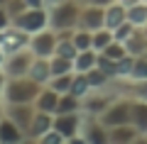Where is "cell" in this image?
<instances>
[{
    "label": "cell",
    "mask_w": 147,
    "mask_h": 144,
    "mask_svg": "<svg viewBox=\"0 0 147 144\" xmlns=\"http://www.w3.org/2000/svg\"><path fill=\"white\" fill-rule=\"evenodd\" d=\"M47 10H49V27L57 34L74 32L79 27V15H81V3L79 0H59L54 5H49Z\"/></svg>",
    "instance_id": "cell-1"
},
{
    "label": "cell",
    "mask_w": 147,
    "mask_h": 144,
    "mask_svg": "<svg viewBox=\"0 0 147 144\" xmlns=\"http://www.w3.org/2000/svg\"><path fill=\"white\" fill-rule=\"evenodd\" d=\"M42 88H44L42 83L32 81L30 76L7 78L5 93H3V100H5V103H34Z\"/></svg>",
    "instance_id": "cell-2"
},
{
    "label": "cell",
    "mask_w": 147,
    "mask_h": 144,
    "mask_svg": "<svg viewBox=\"0 0 147 144\" xmlns=\"http://www.w3.org/2000/svg\"><path fill=\"white\" fill-rule=\"evenodd\" d=\"M100 122H103L105 127L132 122V95H118V98L105 108V113L100 115Z\"/></svg>",
    "instance_id": "cell-3"
},
{
    "label": "cell",
    "mask_w": 147,
    "mask_h": 144,
    "mask_svg": "<svg viewBox=\"0 0 147 144\" xmlns=\"http://www.w3.org/2000/svg\"><path fill=\"white\" fill-rule=\"evenodd\" d=\"M12 27L27 32V34H34V32L49 27V10L47 7H27L22 15L12 20Z\"/></svg>",
    "instance_id": "cell-4"
},
{
    "label": "cell",
    "mask_w": 147,
    "mask_h": 144,
    "mask_svg": "<svg viewBox=\"0 0 147 144\" xmlns=\"http://www.w3.org/2000/svg\"><path fill=\"white\" fill-rule=\"evenodd\" d=\"M57 44H59V34L52 29V27H44V29L30 34V49H32L34 56L52 59L54 52H57Z\"/></svg>",
    "instance_id": "cell-5"
},
{
    "label": "cell",
    "mask_w": 147,
    "mask_h": 144,
    "mask_svg": "<svg viewBox=\"0 0 147 144\" xmlns=\"http://www.w3.org/2000/svg\"><path fill=\"white\" fill-rule=\"evenodd\" d=\"M32 61H34V54H32V49L27 46V49H20V52H15V54H7L3 68H5L7 78H20V76H27V73H30Z\"/></svg>",
    "instance_id": "cell-6"
},
{
    "label": "cell",
    "mask_w": 147,
    "mask_h": 144,
    "mask_svg": "<svg viewBox=\"0 0 147 144\" xmlns=\"http://www.w3.org/2000/svg\"><path fill=\"white\" fill-rule=\"evenodd\" d=\"M120 93L110 90V88H100V90H91L88 95L84 98V113L86 115H93V117H100V115L105 113V108H108L113 100L118 98Z\"/></svg>",
    "instance_id": "cell-7"
},
{
    "label": "cell",
    "mask_w": 147,
    "mask_h": 144,
    "mask_svg": "<svg viewBox=\"0 0 147 144\" xmlns=\"http://www.w3.org/2000/svg\"><path fill=\"white\" fill-rule=\"evenodd\" d=\"M79 137L86 144H105L108 142V127L100 122V117H93V115L84 113V125H81Z\"/></svg>",
    "instance_id": "cell-8"
},
{
    "label": "cell",
    "mask_w": 147,
    "mask_h": 144,
    "mask_svg": "<svg viewBox=\"0 0 147 144\" xmlns=\"http://www.w3.org/2000/svg\"><path fill=\"white\" fill-rule=\"evenodd\" d=\"M81 125H84V113H59V115H54V129H59L66 142L79 137Z\"/></svg>",
    "instance_id": "cell-9"
},
{
    "label": "cell",
    "mask_w": 147,
    "mask_h": 144,
    "mask_svg": "<svg viewBox=\"0 0 147 144\" xmlns=\"http://www.w3.org/2000/svg\"><path fill=\"white\" fill-rule=\"evenodd\" d=\"M27 46H30V34H27V32L17 29V27H12V25L0 32V49L5 52V56L20 52V49H27Z\"/></svg>",
    "instance_id": "cell-10"
},
{
    "label": "cell",
    "mask_w": 147,
    "mask_h": 144,
    "mask_svg": "<svg viewBox=\"0 0 147 144\" xmlns=\"http://www.w3.org/2000/svg\"><path fill=\"white\" fill-rule=\"evenodd\" d=\"M5 115L17 127H22L27 132L34 115H37V108H34V103H5Z\"/></svg>",
    "instance_id": "cell-11"
},
{
    "label": "cell",
    "mask_w": 147,
    "mask_h": 144,
    "mask_svg": "<svg viewBox=\"0 0 147 144\" xmlns=\"http://www.w3.org/2000/svg\"><path fill=\"white\" fill-rule=\"evenodd\" d=\"M79 27L81 29H88V32H96V29H100V27H105V7L81 5Z\"/></svg>",
    "instance_id": "cell-12"
},
{
    "label": "cell",
    "mask_w": 147,
    "mask_h": 144,
    "mask_svg": "<svg viewBox=\"0 0 147 144\" xmlns=\"http://www.w3.org/2000/svg\"><path fill=\"white\" fill-rule=\"evenodd\" d=\"M52 127H54V115H52V113H42V110H37L34 120H32L30 129H27V139L39 142V139H42Z\"/></svg>",
    "instance_id": "cell-13"
},
{
    "label": "cell",
    "mask_w": 147,
    "mask_h": 144,
    "mask_svg": "<svg viewBox=\"0 0 147 144\" xmlns=\"http://www.w3.org/2000/svg\"><path fill=\"white\" fill-rule=\"evenodd\" d=\"M140 137H142L140 129H137L132 122L108 127V142H115V144H130V142H135V139H140Z\"/></svg>",
    "instance_id": "cell-14"
},
{
    "label": "cell",
    "mask_w": 147,
    "mask_h": 144,
    "mask_svg": "<svg viewBox=\"0 0 147 144\" xmlns=\"http://www.w3.org/2000/svg\"><path fill=\"white\" fill-rule=\"evenodd\" d=\"M27 132L22 127H17L10 117H3L0 120V144H17V142H25Z\"/></svg>",
    "instance_id": "cell-15"
},
{
    "label": "cell",
    "mask_w": 147,
    "mask_h": 144,
    "mask_svg": "<svg viewBox=\"0 0 147 144\" xmlns=\"http://www.w3.org/2000/svg\"><path fill=\"white\" fill-rule=\"evenodd\" d=\"M125 20H127V5L123 0H115V3L105 5V27H108V29L115 32Z\"/></svg>",
    "instance_id": "cell-16"
},
{
    "label": "cell",
    "mask_w": 147,
    "mask_h": 144,
    "mask_svg": "<svg viewBox=\"0 0 147 144\" xmlns=\"http://www.w3.org/2000/svg\"><path fill=\"white\" fill-rule=\"evenodd\" d=\"M59 95L61 93H57L54 88H49V86H44L42 90H39V95H37V100H34V108L37 110H42V113H57V105H59Z\"/></svg>",
    "instance_id": "cell-17"
},
{
    "label": "cell",
    "mask_w": 147,
    "mask_h": 144,
    "mask_svg": "<svg viewBox=\"0 0 147 144\" xmlns=\"http://www.w3.org/2000/svg\"><path fill=\"white\" fill-rule=\"evenodd\" d=\"M27 76H30L32 81H37V83H42V86H47L49 78H52V64H49V59L34 56V61H32L30 73H27Z\"/></svg>",
    "instance_id": "cell-18"
},
{
    "label": "cell",
    "mask_w": 147,
    "mask_h": 144,
    "mask_svg": "<svg viewBox=\"0 0 147 144\" xmlns=\"http://www.w3.org/2000/svg\"><path fill=\"white\" fill-rule=\"evenodd\" d=\"M132 125L140 129L142 137H147V100L132 95Z\"/></svg>",
    "instance_id": "cell-19"
},
{
    "label": "cell",
    "mask_w": 147,
    "mask_h": 144,
    "mask_svg": "<svg viewBox=\"0 0 147 144\" xmlns=\"http://www.w3.org/2000/svg\"><path fill=\"white\" fill-rule=\"evenodd\" d=\"M125 49L132 56H145L147 54V37H145V32H142V27H137V29L125 39Z\"/></svg>",
    "instance_id": "cell-20"
},
{
    "label": "cell",
    "mask_w": 147,
    "mask_h": 144,
    "mask_svg": "<svg viewBox=\"0 0 147 144\" xmlns=\"http://www.w3.org/2000/svg\"><path fill=\"white\" fill-rule=\"evenodd\" d=\"M96 64H98V52L96 49H84L74 59V71L76 73H88L91 68H96Z\"/></svg>",
    "instance_id": "cell-21"
},
{
    "label": "cell",
    "mask_w": 147,
    "mask_h": 144,
    "mask_svg": "<svg viewBox=\"0 0 147 144\" xmlns=\"http://www.w3.org/2000/svg\"><path fill=\"white\" fill-rule=\"evenodd\" d=\"M59 113H84V100L76 98L74 93H61L54 115H59Z\"/></svg>",
    "instance_id": "cell-22"
},
{
    "label": "cell",
    "mask_w": 147,
    "mask_h": 144,
    "mask_svg": "<svg viewBox=\"0 0 147 144\" xmlns=\"http://www.w3.org/2000/svg\"><path fill=\"white\" fill-rule=\"evenodd\" d=\"M127 20L135 27H145L147 25V3L145 0H137V3H130V5H127Z\"/></svg>",
    "instance_id": "cell-23"
},
{
    "label": "cell",
    "mask_w": 147,
    "mask_h": 144,
    "mask_svg": "<svg viewBox=\"0 0 147 144\" xmlns=\"http://www.w3.org/2000/svg\"><path fill=\"white\" fill-rule=\"evenodd\" d=\"M74 76H76V71H71V73H59V76H52L47 86H49V88H54L57 93H69V90H71V83H74Z\"/></svg>",
    "instance_id": "cell-24"
},
{
    "label": "cell",
    "mask_w": 147,
    "mask_h": 144,
    "mask_svg": "<svg viewBox=\"0 0 147 144\" xmlns=\"http://www.w3.org/2000/svg\"><path fill=\"white\" fill-rule=\"evenodd\" d=\"M91 90H93V88H91V83H88V76H86V73H76V76H74V83H71V90H69V93H74L76 98L84 100Z\"/></svg>",
    "instance_id": "cell-25"
},
{
    "label": "cell",
    "mask_w": 147,
    "mask_h": 144,
    "mask_svg": "<svg viewBox=\"0 0 147 144\" xmlns=\"http://www.w3.org/2000/svg\"><path fill=\"white\" fill-rule=\"evenodd\" d=\"M49 64H52V76H59V73H71V71H74V59L59 56V54H54V56L49 59Z\"/></svg>",
    "instance_id": "cell-26"
},
{
    "label": "cell",
    "mask_w": 147,
    "mask_h": 144,
    "mask_svg": "<svg viewBox=\"0 0 147 144\" xmlns=\"http://www.w3.org/2000/svg\"><path fill=\"white\" fill-rule=\"evenodd\" d=\"M113 39H115L113 29H108V27H100V29L93 32V49H96V52H103V49H105V46H108Z\"/></svg>",
    "instance_id": "cell-27"
},
{
    "label": "cell",
    "mask_w": 147,
    "mask_h": 144,
    "mask_svg": "<svg viewBox=\"0 0 147 144\" xmlns=\"http://www.w3.org/2000/svg\"><path fill=\"white\" fill-rule=\"evenodd\" d=\"M127 81H132V83L147 81V56H137V59H135V66H132Z\"/></svg>",
    "instance_id": "cell-28"
},
{
    "label": "cell",
    "mask_w": 147,
    "mask_h": 144,
    "mask_svg": "<svg viewBox=\"0 0 147 144\" xmlns=\"http://www.w3.org/2000/svg\"><path fill=\"white\" fill-rule=\"evenodd\" d=\"M54 54H59V56H66V59H76L79 49H76V44H74L71 37H61V39H59V44H57V52H54Z\"/></svg>",
    "instance_id": "cell-29"
},
{
    "label": "cell",
    "mask_w": 147,
    "mask_h": 144,
    "mask_svg": "<svg viewBox=\"0 0 147 144\" xmlns=\"http://www.w3.org/2000/svg\"><path fill=\"white\" fill-rule=\"evenodd\" d=\"M100 54H105V56H110L113 61H120L123 56H127V49H125V42H118V39H113L108 46H105Z\"/></svg>",
    "instance_id": "cell-30"
},
{
    "label": "cell",
    "mask_w": 147,
    "mask_h": 144,
    "mask_svg": "<svg viewBox=\"0 0 147 144\" xmlns=\"http://www.w3.org/2000/svg\"><path fill=\"white\" fill-rule=\"evenodd\" d=\"M27 7H30V5H27L25 0H7V3H5V10H7V15H10V20H15L17 15H22Z\"/></svg>",
    "instance_id": "cell-31"
},
{
    "label": "cell",
    "mask_w": 147,
    "mask_h": 144,
    "mask_svg": "<svg viewBox=\"0 0 147 144\" xmlns=\"http://www.w3.org/2000/svg\"><path fill=\"white\" fill-rule=\"evenodd\" d=\"M135 29H137V27L132 25L130 20H125V22H123V25L118 27L115 32H113V34H115V39H118V42H125V39H127V37H130V34H132Z\"/></svg>",
    "instance_id": "cell-32"
},
{
    "label": "cell",
    "mask_w": 147,
    "mask_h": 144,
    "mask_svg": "<svg viewBox=\"0 0 147 144\" xmlns=\"http://www.w3.org/2000/svg\"><path fill=\"white\" fill-rule=\"evenodd\" d=\"M39 142H42V144H61V142H66V139H64V134L59 132V129H54V127H52L42 139H39Z\"/></svg>",
    "instance_id": "cell-33"
},
{
    "label": "cell",
    "mask_w": 147,
    "mask_h": 144,
    "mask_svg": "<svg viewBox=\"0 0 147 144\" xmlns=\"http://www.w3.org/2000/svg\"><path fill=\"white\" fill-rule=\"evenodd\" d=\"M10 25H12V20H10V15H7L5 5H0V32H3V29H7Z\"/></svg>",
    "instance_id": "cell-34"
},
{
    "label": "cell",
    "mask_w": 147,
    "mask_h": 144,
    "mask_svg": "<svg viewBox=\"0 0 147 144\" xmlns=\"http://www.w3.org/2000/svg\"><path fill=\"white\" fill-rule=\"evenodd\" d=\"M81 5H96V7H105L110 3H115V0H79Z\"/></svg>",
    "instance_id": "cell-35"
},
{
    "label": "cell",
    "mask_w": 147,
    "mask_h": 144,
    "mask_svg": "<svg viewBox=\"0 0 147 144\" xmlns=\"http://www.w3.org/2000/svg\"><path fill=\"white\" fill-rule=\"evenodd\" d=\"M5 86H7V73H5V68L0 66V100H3V93H5Z\"/></svg>",
    "instance_id": "cell-36"
},
{
    "label": "cell",
    "mask_w": 147,
    "mask_h": 144,
    "mask_svg": "<svg viewBox=\"0 0 147 144\" xmlns=\"http://www.w3.org/2000/svg\"><path fill=\"white\" fill-rule=\"evenodd\" d=\"M27 5L30 7H47V3H44V0H25Z\"/></svg>",
    "instance_id": "cell-37"
},
{
    "label": "cell",
    "mask_w": 147,
    "mask_h": 144,
    "mask_svg": "<svg viewBox=\"0 0 147 144\" xmlns=\"http://www.w3.org/2000/svg\"><path fill=\"white\" fill-rule=\"evenodd\" d=\"M5 117V100H0V120Z\"/></svg>",
    "instance_id": "cell-38"
},
{
    "label": "cell",
    "mask_w": 147,
    "mask_h": 144,
    "mask_svg": "<svg viewBox=\"0 0 147 144\" xmlns=\"http://www.w3.org/2000/svg\"><path fill=\"white\" fill-rule=\"evenodd\" d=\"M44 3H47V7H49V5H54V3H59V0H44Z\"/></svg>",
    "instance_id": "cell-39"
},
{
    "label": "cell",
    "mask_w": 147,
    "mask_h": 144,
    "mask_svg": "<svg viewBox=\"0 0 147 144\" xmlns=\"http://www.w3.org/2000/svg\"><path fill=\"white\" fill-rule=\"evenodd\" d=\"M142 32H145V37H147V25H145V27H142Z\"/></svg>",
    "instance_id": "cell-40"
},
{
    "label": "cell",
    "mask_w": 147,
    "mask_h": 144,
    "mask_svg": "<svg viewBox=\"0 0 147 144\" xmlns=\"http://www.w3.org/2000/svg\"><path fill=\"white\" fill-rule=\"evenodd\" d=\"M5 3H7V0H0V5H5Z\"/></svg>",
    "instance_id": "cell-41"
},
{
    "label": "cell",
    "mask_w": 147,
    "mask_h": 144,
    "mask_svg": "<svg viewBox=\"0 0 147 144\" xmlns=\"http://www.w3.org/2000/svg\"><path fill=\"white\" fill-rule=\"evenodd\" d=\"M145 3H147V0H145Z\"/></svg>",
    "instance_id": "cell-42"
},
{
    "label": "cell",
    "mask_w": 147,
    "mask_h": 144,
    "mask_svg": "<svg viewBox=\"0 0 147 144\" xmlns=\"http://www.w3.org/2000/svg\"><path fill=\"white\" fill-rule=\"evenodd\" d=\"M145 56H147V54H145Z\"/></svg>",
    "instance_id": "cell-43"
}]
</instances>
